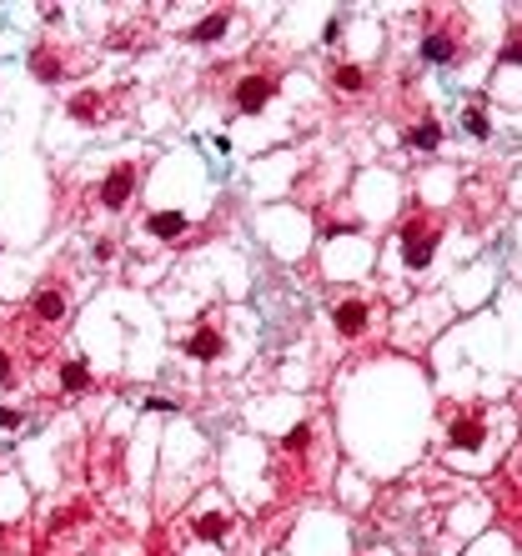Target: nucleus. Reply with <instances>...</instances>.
Listing matches in <instances>:
<instances>
[{"instance_id":"f257e3e1","label":"nucleus","mask_w":522,"mask_h":556,"mask_svg":"<svg viewBox=\"0 0 522 556\" xmlns=\"http://www.w3.org/2000/svg\"><path fill=\"white\" fill-rule=\"evenodd\" d=\"M432 255H437V221H432V216L402 221V261H407L412 271H427Z\"/></svg>"},{"instance_id":"f03ea898","label":"nucleus","mask_w":522,"mask_h":556,"mask_svg":"<svg viewBox=\"0 0 522 556\" xmlns=\"http://www.w3.org/2000/svg\"><path fill=\"white\" fill-rule=\"evenodd\" d=\"M136 181H141V161L111 165L106 181H101V206H106V210H126V201L136 196Z\"/></svg>"},{"instance_id":"7ed1b4c3","label":"nucleus","mask_w":522,"mask_h":556,"mask_svg":"<svg viewBox=\"0 0 522 556\" xmlns=\"http://www.w3.org/2000/svg\"><path fill=\"white\" fill-rule=\"evenodd\" d=\"M277 96V75L271 71H256V75H246V80H236V91H232V100H236V111H246V116H256L261 105Z\"/></svg>"},{"instance_id":"20e7f679","label":"nucleus","mask_w":522,"mask_h":556,"mask_svg":"<svg viewBox=\"0 0 522 556\" xmlns=\"http://www.w3.org/2000/svg\"><path fill=\"white\" fill-rule=\"evenodd\" d=\"M422 60H427V66H452V60H457V35L447 26L427 30L422 35Z\"/></svg>"},{"instance_id":"39448f33","label":"nucleus","mask_w":522,"mask_h":556,"mask_svg":"<svg viewBox=\"0 0 522 556\" xmlns=\"http://www.w3.org/2000/svg\"><path fill=\"white\" fill-rule=\"evenodd\" d=\"M331 326H337L347 341H351V336H362V331L372 326V306H367V301H342L337 311H331Z\"/></svg>"},{"instance_id":"423d86ee","label":"nucleus","mask_w":522,"mask_h":556,"mask_svg":"<svg viewBox=\"0 0 522 556\" xmlns=\"http://www.w3.org/2000/svg\"><path fill=\"white\" fill-rule=\"evenodd\" d=\"M31 316L46 321V326H55V321H66V291L60 286H40L35 301H31Z\"/></svg>"},{"instance_id":"0eeeda50","label":"nucleus","mask_w":522,"mask_h":556,"mask_svg":"<svg viewBox=\"0 0 522 556\" xmlns=\"http://www.w3.org/2000/svg\"><path fill=\"white\" fill-rule=\"evenodd\" d=\"M482 436H487V426L477 421V416H462V421L447 426V446H457V451H477V446H482Z\"/></svg>"},{"instance_id":"6e6552de","label":"nucleus","mask_w":522,"mask_h":556,"mask_svg":"<svg viewBox=\"0 0 522 556\" xmlns=\"http://www.w3.org/2000/svg\"><path fill=\"white\" fill-rule=\"evenodd\" d=\"M221 346H226L221 331H216V326H201L191 341H186V356H191V361H216V356H221Z\"/></svg>"},{"instance_id":"1a4fd4ad","label":"nucleus","mask_w":522,"mask_h":556,"mask_svg":"<svg viewBox=\"0 0 522 556\" xmlns=\"http://www.w3.org/2000/svg\"><path fill=\"white\" fill-rule=\"evenodd\" d=\"M232 26V10H216V15H206L196 20L191 30H186V40H196V46H211V40H221V30Z\"/></svg>"},{"instance_id":"9d476101","label":"nucleus","mask_w":522,"mask_h":556,"mask_svg":"<svg viewBox=\"0 0 522 556\" xmlns=\"http://www.w3.org/2000/svg\"><path fill=\"white\" fill-rule=\"evenodd\" d=\"M146 231H151L156 241H181V231H186V216H181V210H156V216L146 221Z\"/></svg>"},{"instance_id":"9b49d317","label":"nucleus","mask_w":522,"mask_h":556,"mask_svg":"<svg viewBox=\"0 0 522 556\" xmlns=\"http://www.w3.org/2000/svg\"><path fill=\"white\" fill-rule=\"evenodd\" d=\"M31 71L40 80H60V75H66V60H60V51H51V46H35L31 51Z\"/></svg>"},{"instance_id":"f8f14e48","label":"nucleus","mask_w":522,"mask_h":556,"mask_svg":"<svg viewBox=\"0 0 522 556\" xmlns=\"http://www.w3.org/2000/svg\"><path fill=\"white\" fill-rule=\"evenodd\" d=\"M91 386V366H86V361H66V366H60V391H66V396H80V391H86Z\"/></svg>"},{"instance_id":"ddd939ff","label":"nucleus","mask_w":522,"mask_h":556,"mask_svg":"<svg viewBox=\"0 0 522 556\" xmlns=\"http://www.w3.org/2000/svg\"><path fill=\"white\" fill-rule=\"evenodd\" d=\"M331 85L347 91V96H357V91H367V85H372V75H367L362 66H337V71H331Z\"/></svg>"},{"instance_id":"4468645a","label":"nucleus","mask_w":522,"mask_h":556,"mask_svg":"<svg viewBox=\"0 0 522 556\" xmlns=\"http://www.w3.org/2000/svg\"><path fill=\"white\" fill-rule=\"evenodd\" d=\"M71 116H76V120H86V125L106 120V116H101V96H96V91H80V96H71Z\"/></svg>"},{"instance_id":"2eb2a0df","label":"nucleus","mask_w":522,"mask_h":556,"mask_svg":"<svg viewBox=\"0 0 522 556\" xmlns=\"http://www.w3.org/2000/svg\"><path fill=\"white\" fill-rule=\"evenodd\" d=\"M226 531H232V517H221V511H201L196 517V537H206V541H221Z\"/></svg>"},{"instance_id":"dca6fc26","label":"nucleus","mask_w":522,"mask_h":556,"mask_svg":"<svg viewBox=\"0 0 522 556\" xmlns=\"http://www.w3.org/2000/svg\"><path fill=\"white\" fill-rule=\"evenodd\" d=\"M407 145H417V151H437L442 145V131H437V120H422L407 131Z\"/></svg>"},{"instance_id":"f3484780","label":"nucleus","mask_w":522,"mask_h":556,"mask_svg":"<svg viewBox=\"0 0 522 556\" xmlns=\"http://www.w3.org/2000/svg\"><path fill=\"white\" fill-rule=\"evenodd\" d=\"M497 60H503V66H522V26H512V30H507L503 55H497Z\"/></svg>"},{"instance_id":"a211bd4d","label":"nucleus","mask_w":522,"mask_h":556,"mask_svg":"<svg viewBox=\"0 0 522 556\" xmlns=\"http://www.w3.org/2000/svg\"><path fill=\"white\" fill-rule=\"evenodd\" d=\"M462 125H467V131H472L477 141H482V136H492V120L482 116V105H467V111H462Z\"/></svg>"},{"instance_id":"6ab92c4d","label":"nucleus","mask_w":522,"mask_h":556,"mask_svg":"<svg viewBox=\"0 0 522 556\" xmlns=\"http://www.w3.org/2000/svg\"><path fill=\"white\" fill-rule=\"evenodd\" d=\"M281 446H286V451H306V446H311V421H297V426L281 436Z\"/></svg>"},{"instance_id":"aec40b11","label":"nucleus","mask_w":522,"mask_h":556,"mask_svg":"<svg viewBox=\"0 0 522 556\" xmlns=\"http://www.w3.org/2000/svg\"><path fill=\"white\" fill-rule=\"evenodd\" d=\"M20 426V411H10V406H0V431H15Z\"/></svg>"},{"instance_id":"412c9836","label":"nucleus","mask_w":522,"mask_h":556,"mask_svg":"<svg viewBox=\"0 0 522 556\" xmlns=\"http://www.w3.org/2000/svg\"><path fill=\"white\" fill-rule=\"evenodd\" d=\"M146 406H151V411H176L171 396H146Z\"/></svg>"},{"instance_id":"4be33fe9","label":"nucleus","mask_w":522,"mask_h":556,"mask_svg":"<svg viewBox=\"0 0 522 556\" xmlns=\"http://www.w3.org/2000/svg\"><path fill=\"white\" fill-rule=\"evenodd\" d=\"M15 376V361H10V351H0V381H10Z\"/></svg>"}]
</instances>
